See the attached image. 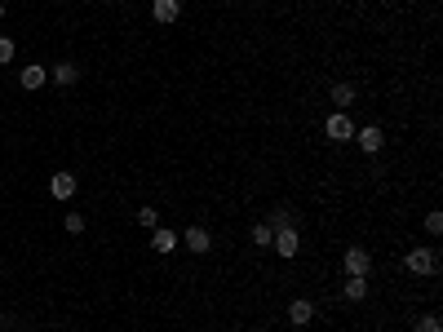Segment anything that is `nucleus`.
<instances>
[{
	"label": "nucleus",
	"instance_id": "nucleus-1",
	"mask_svg": "<svg viewBox=\"0 0 443 332\" xmlns=\"http://www.w3.org/2000/svg\"><path fill=\"white\" fill-rule=\"evenodd\" d=\"M403 270L417 279H430V275H439V253L435 248H412L408 257H403Z\"/></svg>",
	"mask_w": 443,
	"mask_h": 332
},
{
	"label": "nucleus",
	"instance_id": "nucleus-2",
	"mask_svg": "<svg viewBox=\"0 0 443 332\" xmlns=\"http://www.w3.org/2000/svg\"><path fill=\"white\" fill-rule=\"evenodd\" d=\"M341 270L346 275H359V279H368V270H373V253L368 248H346V257H341Z\"/></svg>",
	"mask_w": 443,
	"mask_h": 332
},
{
	"label": "nucleus",
	"instance_id": "nucleus-3",
	"mask_svg": "<svg viewBox=\"0 0 443 332\" xmlns=\"http://www.w3.org/2000/svg\"><path fill=\"white\" fill-rule=\"evenodd\" d=\"M355 128H359V124L351 120V111H332L328 120H324V133H328L332 142H351V138H355Z\"/></svg>",
	"mask_w": 443,
	"mask_h": 332
},
{
	"label": "nucleus",
	"instance_id": "nucleus-4",
	"mask_svg": "<svg viewBox=\"0 0 443 332\" xmlns=\"http://www.w3.org/2000/svg\"><path fill=\"white\" fill-rule=\"evenodd\" d=\"M271 248L280 257H297V248H302V235H297V226L289 222V226H275V240H271Z\"/></svg>",
	"mask_w": 443,
	"mask_h": 332
},
{
	"label": "nucleus",
	"instance_id": "nucleus-5",
	"mask_svg": "<svg viewBox=\"0 0 443 332\" xmlns=\"http://www.w3.org/2000/svg\"><path fill=\"white\" fill-rule=\"evenodd\" d=\"M151 18L160 22V27H173V22L182 18V0H151Z\"/></svg>",
	"mask_w": 443,
	"mask_h": 332
},
{
	"label": "nucleus",
	"instance_id": "nucleus-6",
	"mask_svg": "<svg viewBox=\"0 0 443 332\" xmlns=\"http://www.w3.org/2000/svg\"><path fill=\"white\" fill-rule=\"evenodd\" d=\"M351 142H359V151H368V156H377L381 142H386V133H381L377 124H364V128H355V138H351Z\"/></svg>",
	"mask_w": 443,
	"mask_h": 332
},
{
	"label": "nucleus",
	"instance_id": "nucleus-7",
	"mask_svg": "<svg viewBox=\"0 0 443 332\" xmlns=\"http://www.w3.org/2000/svg\"><path fill=\"white\" fill-rule=\"evenodd\" d=\"M49 195L58 199V204H67V199L76 195V173H67V169L54 173V177H49Z\"/></svg>",
	"mask_w": 443,
	"mask_h": 332
},
{
	"label": "nucleus",
	"instance_id": "nucleus-8",
	"mask_svg": "<svg viewBox=\"0 0 443 332\" xmlns=\"http://www.w3.org/2000/svg\"><path fill=\"white\" fill-rule=\"evenodd\" d=\"M177 244H182V235L169 231V226H155L151 231V248L155 253H177Z\"/></svg>",
	"mask_w": 443,
	"mask_h": 332
},
{
	"label": "nucleus",
	"instance_id": "nucleus-9",
	"mask_svg": "<svg viewBox=\"0 0 443 332\" xmlns=\"http://www.w3.org/2000/svg\"><path fill=\"white\" fill-rule=\"evenodd\" d=\"M310 319H315V301H310V297H297V301H289V324L306 328Z\"/></svg>",
	"mask_w": 443,
	"mask_h": 332
},
{
	"label": "nucleus",
	"instance_id": "nucleus-10",
	"mask_svg": "<svg viewBox=\"0 0 443 332\" xmlns=\"http://www.w3.org/2000/svg\"><path fill=\"white\" fill-rule=\"evenodd\" d=\"M45 80H49V71H45L40 63H27V67L18 71V85L22 89H45Z\"/></svg>",
	"mask_w": 443,
	"mask_h": 332
},
{
	"label": "nucleus",
	"instance_id": "nucleus-11",
	"mask_svg": "<svg viewBox=\"0 0 443 332\" xmlns=\"http://www.w3.org/2000/svg\"><path fill=\"white\" fill-rule=\"evenodd\" d=\"M182 244L191 248V253H209V248H213V235H209L204 226H191V231H182Z\"/></svg>",
	"mask_w": 443,
	"mask_h": 332
},
{
	"label": "nucleus",
	"instance_id": "nucleus-12",
	"mask_svg": "<svg viewBox=\"0 0 443 332\" xmlns=\"http://www.w3.org/2000/svg\"><path fill=\"white\" fill-rule=\"evenodd\" d=\"M49 80H54L58 89H67V85H76V80H80V67H76V63H58V67L49 71Z\"/></svg>",
	"mask_w": 443,
	"mask_h": 332
},
{
	"label": "nucleus",
	"instance_id": "nucleus-13",
	"mask_svg": "<svg viewBox=\"0 0 443 332\" xmlns=\"http://www.w3.org/2000/svg\"><path fill=\"white\" fill-rule=\"evenodd\" d=\"M341 297H346V301H364V297H368V279L346 275V283H341Z\"/></svg>",
	"mask_w": 443,
	"mask_h": 332
},
{
	"label": "nucleus",
	"instance_id": "nucleus-14",
	"mask_svg": "<svg viewBox=\"0 0 443 332\" xmlns=\"http://www.w3.org/2000/svg\"><path fill=\"white\" fill-rule=\"evenodd\" d=\"M328 98H332V102H337V111H351V106H355V98H359V93H355V85H346V80H341V85H332V93H328Z\"/></svg>",
	"mask_w": 443,
	"mask_h": 332
},
{
	"label": "nucleus",
	"instance_id": "nucleus-15",
	"mask_svg": "<svg viewBox=\"0 0 443 332\" xmlns=\"http://www.w3.org/2000/svg\"><path fill=\"white\" fill-rule=\"evenodd\" d=\"M248 240H253V248H271V240H275V231L266 226V222H257V226L248 231Z\"/></svg>",
	"mask_w": 443,
	"mask_h": 332
},
{
	"label": "nucleus",
	"instance_id": "nucleus-16",
	"mask_svg": "<svg viewBox=\"0 0 443 332\" xmlns=\"http://www.w3.org/2000/svg\"><path fill=\"white\" fill-rule=\"evenodd\" d=\"M138 226H147V231L160 226V213H155V204H142V208H138Z\"/></svg>",
	"mask_w": 443,
	"mask_h": 332
},
{
	"label": "nucleus",
	"instance_id": "nucleus-17",
	"mask_svg": "<svg viewBox=\"0 0 443 332\" xmlns=\"http://www.w3.org/2000/svg\"><path fill=\"white\" fill-rule=\"evenodd\" d=\"M417 332H443V319H439L435 310H430V315H421V319H417Z\"/></svg>",
	"mask_w": 443,
	"mask_h": 332
},
{
	"label": "nucleus",
	"instance_id": "nucleus-18",
	"mask_svg": "<svg viewBox=\"0 0 443 332\" xmlns=\"http://www.w3.org/2000/svg\"><path fill=\"white\" fill-rule=\"evenodd\" d=\"M289 222H293V213H289V208H275L271 217H266V226L275 231V226H289Z\"/></svg>",
	"mask_w": 443,
	"mask_h": 332
},
{
	"label": "nucleus",
	"instance_id": "nucleus-19",
	"mask_svg": "<svg viewBox=\"0 0 443 332\" xmlns=\"http://www.w3.org/2000/svg\"><path fill=\"white\" fill-rule=\"evenodd\" d=\"M63 226H67L71 235H80V231H85V217H80V213H67V222H63Z\"/></svg>",
	"mask_w": 443,
	"mask_h": 332
},
{
	"label": "nucleus",
	"instance_id": "nucleus-20",
	"mask_svg": "<svg viewBox=\"0 0 443 332\" xmlns=\"http://www.w3.org/2000/svg\"><path fill=\"white\" fill-rule=\"evenodd\" d=\"M0 63H14V40L9 35H0Z\"/></svg>",
	"mask_w": 443,
	"mask_h": 332
},
{
	"label": "nucleus",
	"instance_id": "nucleus-21",
	"mask_svg": "<svg viewBox=\"0 0 443 332\" xmlns=\"http://www.w3.org/2000/svg\"><path fill=\"white\" fill-rule=\"evenodd\" d=\"M426 231L430 235H443V217H439V213H430V217H426Z\"/></svg>",
	"mask_w": 443,
	"mask_h": 332
},
{
	"label": "nucleus",
	"instance_id": "nucleus-22",
	"mask_svg": "<svg viewBox=\"0 0 443 332\" xmlns=\"http://www.w3.org/2000/svg\"><path fill=\"white\" fill-rule=\"evenodd\" d=\"M0 22H5V5H0Z\"/></svg>",
	"mask_w": 443,
	"mask_h": 332
}]
</instances>
